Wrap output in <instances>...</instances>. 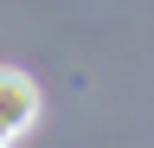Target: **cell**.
<instances>
[{"label":"cell","mask_w":154,"mask_h":148,"mask_svg":"<svg viewBox=\"0 0 154 148\" xmlns=\"http://www.w3.org/2000/svg\"><path fill=\"white\" fill-rule=\"evenodd\" d=\"M32 122H38V84L26 77V71L0 65V148H7V142H19Z\"/></svg>","instance_id":"1"}]
</instances>
